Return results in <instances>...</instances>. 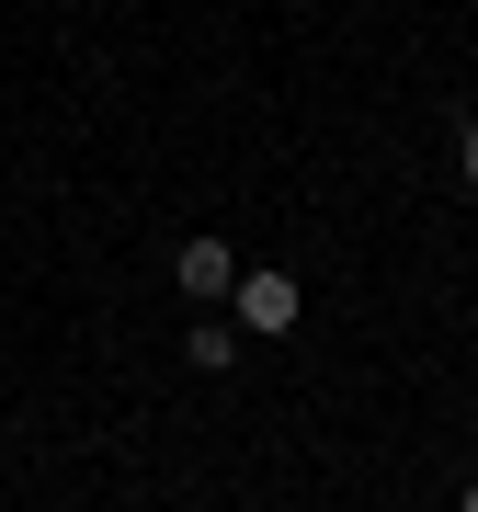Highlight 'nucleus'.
<instances>
[{
    "mask_svg": "<svg viewBox=\"0 0 478 512\" xmlns=\"http://www.w3.org/2000/svg\"><path fill=\"white\" fill-rule=\"evenodd\" d=\"M456 183H478V126H467V137H456Z\"/></svg>",
    "mask_w": 478,
    "mask_h": 512,
    "instance_id": "obj_4",
    "label": "nucleus"
},
{
    "mask_svg": "<svg viewBox=\"0 0 478 512\" xmlns=\"http://www.w3.org/2000/svg\"><path fill=\"white\" fill-rule=\"evenodd\" d=\"M467 512H478V478H467Z\"/></svg>",
    "mask_w": 478,
    "mask_h": 512,
    "instance_id": "obj_5",
    "label": "nucleus"
},
{
    "mask_svg": "<svg viewBox=\"0 0 478 512\" xmlns=\"http://www.w3.org/2000/svg\"><path fill=\"white\" fill-rule=\"evenodd\" d=\"M183 365H194V376H228V365H239V330H228V319H194V330H183Z\"/></svg>",
    "mask_w": 478,
    "mask_h": 512,
    "instance_id": "obj_3",
    "label": "nucleus"
},
{
    "mask_svg": "<svg viewBox=\"0 0 478 512\" xmlns=\"http://www.w3.org/2000/svg\"><path fill=\"white\" fill-rule=\"evenodd\" d=\"M171 274H183V296H228V285H239V251H228V239H183Z\"/></svg>",
    "mask_w": 478,
    "mask_h": 512,
    "instance_id": "obj_2",
    "label": "nucleus"
},
{
    "mask_svg": "<svg viewBox=\"0 0 478 512\" xmlns=\"http://www.w3.org/2000/svg\"><path fill=\"white\" fill-rule=\"evenodd\" d=\"M228 296H239V330H262V342H285L296 308H308V296H296V274H239Z\"/></svg>",
    "mask_w": 478,
    "mask_h": 512,
    "instance_id": "obj_1",
    "label": "nucleus"
}]
</instances>
